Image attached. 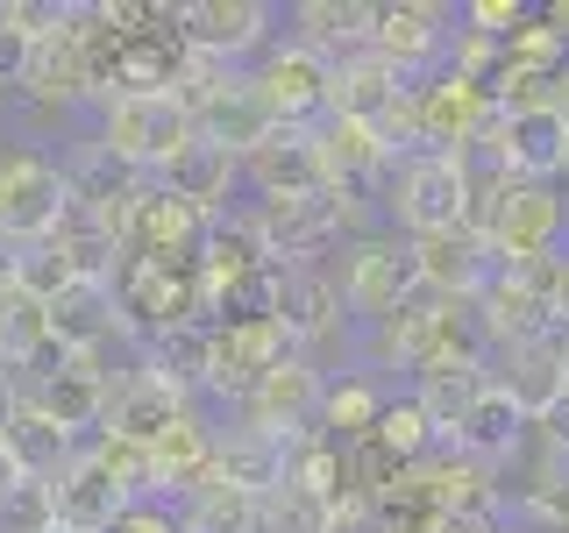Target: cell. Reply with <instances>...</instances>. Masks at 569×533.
Listing matches in <instances>:
<instances>
[{"mask_svg": "<svg viewBox=\"0 0 569 533\" xmlns=\"http://www.w3.org/2000/svg\"><path fill=\"white\" fill-rule=\"evenodd\" d=\"M562 342H569V334H562Z\"/></svg>", "mask_w": 569, "mask_h": 533, "instance_id": "54", "label": "cell"}, {"mask_svg": "<svg viewBox=\"0 0 569 533\" xmlns=\"http://www.w3.org/2000/svg\"><path fill=\"white\" fill-rule=\"evenodd\" d=\"M370 441L399 462V470H413V462H427L441 449V434H435V420L413 405V391H399V399H385V413H378V426H370Z\"/></svg>", "mask_w": 569, "mask_h": 533, "instance_id": "38", "label": "cell"}, {"mask_svg": "<svg viewBox=\"0 0 569 533\" xmlns=\"http://www.w3.org/2000/svg\"><path fill=\"white\" fill-rule=\"evenodd\" d=\"M242 185L257 192V200H284V192L328 185V178H320V157H313V129H284L278 121L271 142L242 157Z\"/></svg>", "mask_w": 569, "mask_h": 533, "instance_id": "26", "label": "cell"}, {"mask_svg": "<svg viewBox=\"0 0 569 533\" xmlns=\"http://www.w3.org/2000/svg\"><path fill=\"white\" fill-rule=\"evenodd\" d=\"M271 263H313L320 249L342 242V192L313 185V192H284V200H257L249 207Z\"/></svg>", "mask_w": 569, "mask_h": 533, "instance_id": "7", "label": "cell"}, {"mask_svg": "<svg viewBox=\"0 0 569 533\" xmlns=\"http://www.w3.org/2000/svg\"><path fill=\"white\" fill-rule=\"evenodd\" d=\"M506 533H569V526H562V520H548V512H533V505H512Z\"/></svg>", "mask_w": 569, "mask_h": 533, "instance_id": "47", "label": "cell"}, {"mask_svg": "<svg viewBox=\"0 0 569 533\" xmlns=\"http://www.w3.org/2000/svg\"><path fill=\"white\" fill-rule=\"evenodd\" d=\"M142 370H150V378H164L171 391H207V363H213V328H200V320H192V328H171V334H157L150 349L136 355Z\"/></svg>", "mask_w": 569, "mask_h": 533, "instance_id": "35", "label": "cell"}, {"mask_svg": "<svg viewBox=\"0 0 569 533\" xmlns=\"http://www.w3.org/2000/svg\"><path fill=\"white\" fill-rule=\"evenodd\" d=\"M0 533H58V491L43 476H22L14 497L0 505Z\"/></svg>", "mask_w": 569, "mask_h": 533, "instance_id": "42", "label": "cell"}, {"mask_svg": "<svg viewBox=\"0 0 569 533\" xmlns=\"http://www.w3.org/2000/svg\"><path fill=\"white\" fill-rule=\"evenodd\" d=\"M378 200H385L391 235H406V242L470 228V164H462V157H441V150H420V157H406V164H391Z\"/></svg>", "mask_w": 569, "mask_h": 533, "instance_id": "2", "label": "cell"}, {"mask_svg": "<svg viewBox=\"0 0 569 533\" xmlns=\"http://www.w3.org/2000/svg\"><path fill=\"white\" fill-rule=\"evenodd\" d=\"M22 100H36L43 114H64V107L93 100V71H86V50L71 29H50L29 43V64H22V86H14Z\"/></svg>", "mask_w": 569, "mask_h": 533, "instance_id": "20", "label": "cell"}, {"mask_svg": "<svg viewBox=\"0 0 569 533\" xmlns=\"http://www.w3.org/2000/svg\"><path fill=\"white\" fill-rule=\"evenodd\" d=\"M14 484H22V462H14V449H8V441H0V505H8V497H14Z\"/></svg>", "mask_w": 569, "mask_h": 533, "instance_id": "49", "label": "cell"}, {"mask_svg": "<svg viewBox=\"0 0 569 533\" xmlns=\"http://www.w3.org/2000/svg\"><path fill=\"white\" fill-rule=\"evenodd\" d=\"M313 157H320V178L335 192H385L391 178V150L370 121H349V114H320L313 121Z\"/></svg>", "mask_w": 569, "mask_h": 533, "instance_id": "16", "label": "cell"}, {"mask_svg": "<svg viewBox=\"0 0 569 533\" xmlns=\"http://www.w3.org/2000/svg\"><path fill=\"white\" fill-rule=\"evenodd\" d=\"M71 221V185L64 157H50L43 142H14L0 150V242H50Z\"/></svg>", "mask_w": 569, "mask_h": 533, "instance_id": "3", "label": "cell"}, {"mask_svg": "<svg viewBox=\"0 0 569 533\" xmlns=\"http://www.w3.org/2000/svg\"><path fill=\"white\" fill-rule=\"evenodd\" d=\"M449 22H456V8H435V0H385L378 22H370V50L420 86L449 64V43H456Z\"/></svg>", "mask_w": 569, "mask_h": 533, "instance_id": "8", "label": "cell"}, {"mask_svg": "<svg viewBox=\"0 0 569 533\" xmlns=\"http://www.w3.org/2000/svg\"><path fill=\"white\" fill-rule=\"evenodd\" d=\"M406 93H413V79H406V71H391L378 50H356V58H342V64H335V79H328V114L378 121L385 107H399Z\"/></svg>", "mask_w": 569, "mask_h": 533, "instance_id": "30", "label": "cell"}, {"mask_svg": "<svg viewBox=\"0 0 569 533\" xmlns=\"http://www.w3.org/2000/svg\"><path fill=\"white\" fill-rule=\"evenodd\" d=\"M213 484L228 491H249V497H271L284 484V441L278 434H257V426H221L213 441Z\"/></svg>", "mask_w": 569, "mask_h": 533, "instance_id": "29", "label": "cell"}, {"mask_svg": "<svg viewBox=\"0 0 569 533\" xmlns=\"http://www.w3.org/2000/svg\"><path fill=\"white\" fill-rule=\"evenodd\" d=\"M391 391L378 384V370H342V378H328V399H320V434L335 441V449H356V441H370V426H378Z\"/></svg>", "mask_w": 569, "mask_h": 533, "instance_id": "33", "label": "cell"}, {"mask_svg": "<svg viewBox=\"0 0 569 533\" xmlns=\"http://www.w3.org/2000/svg\"><path fill=\"white\" fill-rule=\"evenodd\" d=\"M292 342H284L278 320H236V328H213V363H207V399L242 405L249 391L271 378L278 363H292Z\"/></svg>", "mask_w": 569, "mask_h": 533, "instance_id": "12", "label": "cell"}, {"mask_svg": "<svg viewBox=\"0 0 569 533\" xmlns=\"http://www.w3.org/2000/svg\"><path fill=\"white\" fill-rule=\"evenodd\" d=\"M271 29H278L271 0H178V36H186V50L221 58V64L263 58V50H271Z\"/></svg>", "mask_w": 569, "mask_h": 533, "instance_id": "9", "label": "cell"}, {"mask_svg": "<svg viewBox=\"0 0 569 533\" xmlns=\"http://www.w3.org/2000/svg\"><path fill=\"white\" fill-rule=\"evenodd\" d=\"M263 271H278L271 263V249H263L257 235V221L249 213H213L207 221V242H200V292H213V284H242V278H263Z\"/></svg>", "mask_w": 569, "mask_h": 533, "instance_id": "28", "label": "cell"}, {"mask_svg": "<svg viewBox=\"0 0 569 533\" xmlns=\"http://www.w3.org/2000/svg\"><path fill=\"white\" fill-rule=\"evenodd\" d=\"M50 342H58L64 355L114 342V284H86L79 278L64 299H50Z\"/></svg>", "mask_w": 569, "mask_h": 533, "instance_id": "34", "label": "cell"}, {"mask_svg": "<svg viewBox=\"0 0 569 533\" xmlns=\"http://www.w3.org/2000/svg\"><path fill=\"white\" fill-rule=\"evenodd\" d=\"M14 413H22V378L0 363V434H8V420H14Z\"/></svg>", "mask_w": 569, "mask_h": 533, "instance_id": "48", "label": "cell"}, {"mask_svg": "<svg viewBox=\"0 0 569 533\" xmlns=\"http://www.w3.org/2000/svg\"><path fill=\"white\" fill-rule=\"evenodd\" d=\"M527 434H533L527 413H520V405H512L498 384H485V399H477V405H470V420H462L456 434H449V449H456L462 462H477V470H491V476H498V462L520 455V449H527Z\"/></svg>", "mask_w": 569, "mask_h": 533, "instance_id": "27", "label": "cell"}, {"mask_svg": "<svg viewBox=\"0 0 569 533\" xmlns=\"http://www.w3.org/2000/svg\"><path fill=\"white\" fill-rule=\"evenodd\" d=\"M263 533H342L335 526V497L284 476V484L263 497Z\"/></svg>", "mask_w": 569, "mask_h": 533, "instance_id": "39", "label": "cell"}, {"mask_svg": "<svg viewBox=\"0 0 569 533\" xmlns=\"http://www.w3.org/2000/svg\"><path fill=\"white\" fill-rule=\"evenodd\" d=\"M320 399H328V370H320L313 355H292V363H278L271 378L236 405V420L257 426V434L299 441V434H313V426H320Z\"/></svg>", "mask_w": 569, "mask_h": 533, "instance_id": "11", "label": "cell"}, {"mask_svg": "<svg viewBox=\"0 0 569 533\" xmlns=\"http://www.w3.org/2000/svg\"><path fill=\"white\" fill-rule=\"evenodd\" d=\"M498 164H506V178H527V185H556L569 171V114H556V107L506 114V129H498Z\"/></svg>", "mask_w": 569, "mask_h": 533, "instance_id": "18", "label": "cell"}, {"mask_svg": "<svg viewBox=\"0 0 569 533\" xmlns=\"http://www.w3.org/2000/svg\"><path fill=\"white\" fill-rule=\"evenodd\" d=\"M178 533H263V497L207 476L192 497H178Z\"/></svg>", "mask_w": 569, "mask_h": 533, "instance_id": "36", "label": "cell"}, {"mask_svg": "<svg viewBox=\"0 0 569 533\" xmlns=\"http://www.w3.org/2000/svg\"><path fill=\"white\" fill-rule=\"evenodd\" d=\"M271 320L284 328V342L299 355H313L320 342L342 334V284H335L320 263H278V292H271Z\"/></svg>", "mask_w": 569, "mask_h": 533, "instance_id": "14", "label": "cell"}, {"mask_svg": "<svg viewBox=\"0 0 569 533\" xmlns=\"http://www.w3.org/2000/svg\"><path fill=\"white\" fill-rule=\"evenodd\" d=\"M271 129H278V114L263 107V93L249 86V71L236 86H221L200 114H192V135L200 142H213V150H228V157H249V150H263L271 142Z\"/></svg>", "mask_w": 569, "mask_h": 533, "instance_id": "24", "label": "cell"}, {"mask_svg": "<svg viewBox=\"0 0 569 533\" xmlns=\"http://www.w3.org/2000/svg\"><path fill=\"white\" fill-rule=\"evenodd\" d=\"M114 533H178V512H164V505H129L114 520Z\"/></svg>", "mask_w": 569, "mask_h": 533, "instance_id": "45", "label": "cell"}, {"mask_svg": "<svg viewBox=\"0 0 569 533\" xmlns=\"http://www.w3.org/2000/svg\"><path fill=\"white\" fill-rule=\"evenodd\" d=\"M342 313L363 320V328H378V320H391L399 306H413V299H427L420 284V263H413V242L406 235H370V242H342Z\"/></svg>", "mask_w": 569, "mask_h": 533, "instance_id": "4", "label": "cell"}, {"mask_svg": "<svg viewBox=\"0 0 569 533\" xmlns=\"http://www.w3.org/2000/svg\"><path fill=\"white\" fill-rule=\"evenodd\" d=\"M491 384L527 413V426H533V420H548V413H556V405L569 399V342H562V328H556V334H541V342L498 349V355H491Z\"/></svg>", "mask_w": 569, "mask_h": 533, "instance_id": "15", "label": "cell"}, {"mask_svg": "<svg viewBox=\"0 0 569 533\" xmlns=\"http://www.w3.org/2000/svg\"><path fill=\"white\" fill-rule=\"evenodd\" d=\"M533 434L548 441V455H556V462H569V399H562L548 420H533Z\"/></svg>", "mask_w": 569, "mask_h": 533, "instance_id": "46", "label": "cell"}, {"mask_svg": "<svg viewBox=\"0 0 569 533\" xmlns=\"http://www.w3.org/2000/svg\"><path fill=\"white\" fill-rule=\"evenodd\" d=\"M186 413H192L186 391H171L164 378H150V370L136 363V370L114 378V399H107V426H100V434H121V441H136V449H157Z\"/></svg>", "mask_w": 569, "mask_h": 533, "instance_id": "17", "label": "cell"}, {"mask_svg": "<svg viewBox=\"0 0 569 533\" xmlns=\"http://www.w3.org/2000/svg\"><path fill=\"white\" fill-rule=\"evenodd\" d=\"M14 271H22V249H14V242H0V299L14 292Z\"/></svg>", "mask_w": 569, "mask_h": 533, "instance_id": "50", "label": "cell"}, {"mask_svg": "<svg viewBox=\"0 0 569 533\" xmlns=\"http://www.w3.org/2000/svg\"><path fill=\"white\" fill-rule=\"evenodd\" d=\"M498 533H506V526H498Z\"/></svg>", "mask_w": 569, "mask_h": 533, "instance_id": "53", "label": "cell"}, {"mask_svg": "<svg viewBox=\"0 0 569 533\" xmlns=\"http://www.w3.org/2000/svg\"><path fill=\"white\" fill-rule=\"evenodd\" d=\"M328 79H335V64L320 58V50L292 43V36L249 64V86L263 93V107H271L284 129H313V121L328 114Z\"/></svg>", "mask_w": 569, "mask_h": 533, "instance_id": "10", "label": "cell"}, {"mask_svg": "<svg viewBox=\"0 0 569 533\" xmlns=\"http://www.w3.org/2000/svg\"><path fill=\"white\" fill-rule=\"evenodd\" d=\"M157 192H171L178 207H192V213H228V200H236V185H242V157H228V150H213V142H200L192 135L186 150L171 157L164 171L150 178Z\"/></svg>", "mask_w": 569, "mask_h": 533, "instance_id": "21", "label": "cell"}, {"mask_svg": "<svg viewBox=\"0 0 569 533\" xmlns=\"http://www.w3.org/2000/svg\"><path fill=\"white\" fill-rule=\"evenodd\" d=\"M556 271H562V249L556 257H506V263H491L485 292L470 299V320H477V334H485L491 355L556 334Z\"/></svg>", "mask_w": 569, "mask_h": 533, "instance_id": "1", "label": "cell"}, {"mask_svg": "<svg viewBox=\"0 0 569 533\" xmlns=\"http://www.w3.org/2000/svg\"><path fill=\"white\" fill-rule=\"evenodd\" d=\"M0 441H8V449H14V462H22V476H43V484H50V476H58L64 462L86 449V441H71L64 426H50V420L36 413L29 399H22V413L8 420V434H0Z\"/></svg>", "mask_w": 569, "mask_h": 533, "instance_id": "37", "label": "cell"}, {"mask_svg": "<svg viewBox=\"0 0 569 533\" xmlns=\"http://www.w3.org/2000/svg\"><path fill=\"white\" fill-rule=\"evenodd\" d=\"M562 228H569V192H562Z\"/></svg>", "mask_w": 569, "mask_h": 533, "instance_id": "52", "label": "cell"}, {"mask_svg": "<svg viewBox=\"0 0 569 533\" xmlns=\"http://www.w3.org/2000/svg\"><path fill=\"white\" fill-rule=\"evenodd\" d=\"M413 263H420L427 299H441V306H470V299L485 292V278H491V249H485V235H470V228L420 235L413 242Z\"/></svg>", "mask_w": 569, "mask_h": 533, "instance_id": "19", "label": "cell"}, {"mask_svg": "<svg viewBox=\"0 0 569 533\" xmlns=\"http://www.w3.org/2000/svg\"><path fill=\"white\" fill-rule=\"evenodd\" d=\"M107 349H79V355H58L50 370H36L22 384V399L43 413L50 426H64L71 441H93L107 426V399H114V370H100Z\"/></svg>", "mask_w": 569, "mask_h": 533, "instance_id": "6", "label": "cell"}, {"mask_svg": "<svg viewBox=\"0 0 569 533\" xmlns=\"http://www.w3.org/2000/svg\"><path fill=\"white\" fill-rule=\"evenodd\" d=\"M556 328L569 334V257H562V271H556Z\"/></svg>", "mask_w": 569, "mask_h": 533, "instance_id": "51", "label": "cell"}, {"mask_svg": "<svg viewBox=\"0 0 569 533\" xmlns=\"http://www.w3.org/2000/svg\"><path fill=\"white\" fill-rule=\"evenodd\" d=\"M370 22H378L370 0H299L292 8V43H307L328 64H342L356 50H370Z\"/></svg>", "mask_w": 569, "mask_h": 533, "instance_id": "31", "label": "cell"}, {"mask_svg": "<svg viewBox=\"0 0 569 533\" xmlns=\"http://www.w3.org/2000/svg\"><path fill=\"white\" fill-rule=\"evenodd\" d=\"M71 284H79V263H71V249L50 235V242H22V271H14V292H29V299H64Z\"/></svg>", "mask_w": 569, "mask_h": 533, "instance_id": "40", "label": "cell"}, {"mask_svg": "<svg viewBox=\"0 0 569 533\" xmlns=\"http://www.w3.org/2000/svg\"><path fill=\"white\" fill-rule=\"evenodd\" d=\"M186 142H192V114L171 93H114L100 107V150L142 178H157Z\"/></svg>", "mask_w": 569, "mask_h": 533, "instance_id": "5", "label": "cell"}, {"mask_svg": "<svg viewBox=\"0 0 569 533\" xmlns=\"http://www.w3.org/2000/svg\"><path fill=\"white\" fill-rule=\"evenodd\" d=\"M50 491H58V526L64 533H114V520L129 512V497H121V484L100 470L93 449L71 455L64 470L50 476Z\"/></svg>", "mask_w": 569, "mask_h": 533, "instance_id": "23", "label": "cell"}, {"mask_svg": "<svg viewBox=\"0 0 569 533\" xmlns=\"http://www.w3.org/2000/svg\"><path fill=\"white\" fill-rule=\"evenodd\" d=\"M86 449L100 455V470L121 484V497H129V505H157V470H150V449H136V441H121V434H93Z\"/></svg>", "mask_w": 569, "mask_h": 533, "instance_id": "41", "label": "cell"}, {"mask_svg": "<svg viewBox=\"0 0 569 533\" xmlns=\"http://www.w3.org/2000/svg\"><path fill=\"white\" fill-rule=\"evenodd\" d=\"M485 384H491V355H441V363H435V370H420V378L406 384V391H413V405H420L427 420H435V434L449 441L456 426L470 420V405L485 399Z\"/></svg>", "mask_w": 569, "mask_h": 533, "instance_id": "25", "label": "cell"}, {"mask_svg": "<svg viewBox=\"0 0 569 533\" xmlns=\"http://www.w3.org/2000/svg\"><path fill=\"white\" fill-rule=\"evenodd\" d=\"M64 8L71 0H0V29H14V36H50V29H64Z\"/></svg>", "mask_w": 569, "mask_h": 533, "instance_id": "43", "label": "cell"}, {"mask_svg": "<svg viewBox=\"0 0 569 533\" xmlns=\"http://www.w3.org/2000/svg\"><path fill=\"white\" fill-rule=\"evenodd\" d=\"M200 242H207V213L178 207L171 192H142L136 221H129V242L121 257H150V263H200Z\"/></svg>", "mask_w": 569, "mask_h": 533, "instance_id": "22", "label": "cell"}, {"mask_svg": "<svg viewBox=\"0 0 569 533\" xmlns=\"http://www.w3.org/2000/svg\"><path fill=\"white\" fill-rule=\"evenodd\" d=\"M413 107H420V150H441V157L470 150L477 129H485V121L498 114L491 86L462 79V71H449V64H441L435 79H420V86H413Z\"/></svg>", "mask_w": 569, "mask_h": 533, "instance_id": "13", "label": "cell"}, {"mask_svg": "<svg viewBox=\"0 0 569 533\" xmlns=\"http://www.w3.org/2000/svg\"><path fill=\"white\" fill-rule=\"evenodd\" d=\"M22 64H29V36H14V29H0V100L22 86Z\"/></svg>", "mask_w": 569, "mask_h": 533, "instance_id": "44", "label": "cell"}, {"mask_svg": "<svg viewBox=\"0 0 569 533\" xmlns=\"http://www.w3.org/2000/svg\"><path fill=\"white\" fill-rule=\"evenodd\" d=\"M213 441L221 426H207L200 413H186L164 441L150 449V470H157V497H192L213 476Z\"/></svg>", "mask_w": 569, "mask_h": 533, "instance_id": "32", "label": "cell"}]
</instances>
